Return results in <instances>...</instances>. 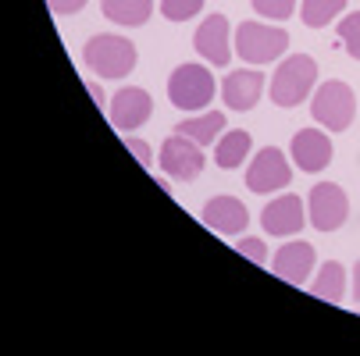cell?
Here are the masks:
<instances>
[{
  "label": "cell",
  "mask_w": 360,
  "mask_h": 356,
  "mask_svg": "<svg viewBox=\"0 0 360 356\" xmlns=\"http://www.w3.org/2000/svg\"><path fill=\"white\" fill-rule=\"evenodd\" d=\"M318 82V65L307 54H292L278 65V72L271 75V100L278 107H300L307 96H311V86Z\"/></svg>",
  "instance_id": "1"
},
{
  "label": "cell",
  "mask_w": 360,
  "mask_h": 356,
  "mask_svg": "<svg viewBox=\"0 0 360 356\" xmlns=\"http://www.w3.org/2000/svg\"><path fill=\"white\" fill-rule=\"evenodd\" d=\"M86 65L100 79H125L136 68V46L125 36H93L86 43Z\"/></svg>",
  "instance_id": "2"
},
{
  "label": "cell",
  "mask_w": 360,
  "mask_h": 356,
  "mask_svg": "<svg viewBox=\"0 0 360 356\" xmlns=\"http://www.w3.org/2000/svg\"><path fill=\"white\" fill-rule=\"evenodd\" d=\"M289 46V32L275 29V25H261V22H243L236 32V50L246 65H268L278 61L282 50Z\"/></svg>",
  "instance_id": "3"
},
{
  "label": "cell",
  "mask_w": 360,
  "mask_h": 356,
  "mask_svg": "<svg viewBox=\"0 0 360 356\" xmlns=\"http://www.w3.org/2000/svg\"><path fill=\"white\" fill-rule=\"evenodd\" d=\"M168 96L182 111H200L214 100V75L200 65H179L168 79Z\"/></svg>",
  "instance_id": "4"
},
{
  "label": "cell",
  "mask_w": 360,
  "mask_h": 356,
  "mask_svg": "<svg viewBox=\"0 0 360 356\" xmlns=\"http://www.w3.org/2000/svg\"><path fill=\"white\" fill-rule=\"evenodd\" d=\"M311 111H314V118H318L321 128L346 132L353 125V114H356V96H353V89L346 82H325L314 93Z\"/></svg>",
  "instance_id": "5"
},
{
  "label": "cell",
  "mask_w": 360,
  "mask_h": 356,
  "mask_svg": "<svg viewBox=\"0 0 360 356\" xmlns=\"http://www.w3.org/2000/svg\"><path fill=\"white\" fill-rule=\"evenodd\" d=\"M292 182V168L278 146H264L246 168V189L250 192H278Z\"/></svg>",
  "instance_id": "6"
},
{
  "label": "cell",
  "mask_w": 360,
  "mask_h": 356,
  "mask_svg": "<svg viewBox=\"0 0 360 356\" xmlns=\"http://www.w3.org/2000/svg\"><path fill=\"white\" fill-rule=\"evenodd\" d=\"M307 207H311V225L318 232H335L349 218V199H346V192L335 182L314 185L311 189V199H307Z\"/></svg>",
  "instance_id": "7"
},
{
  "label": "cell",
  "mask_w": 360,
  "mask_h": 356,
  "mask_svg": "<svg viewBox=\"0 0 360 356\" xmlns=\"http://www.w3.org/2000/svg\"><path fill=\"white\" fill-rule=\"evenodd\" d=\"M161 168L175 178V182H193L203 171V154H200V143H193L189 136H172L161 146Z\"/></svg>",
  "instance_id": "8"
},
{
  "label": "cell",
  "mask_w": 360,
  "mask_h": 356,
  "mask_svg": "<svg viewBox=\"0 0 360 356\" xmlns=\"http://www.w3.org/2000/svg\"><path fill=\"white\" fill-rule=\"evenodd\" d=\"M150 114H153V100L139 86H125L111 100V121H115L118 132H136L139 125L150 121Z\"/></svg>",
  "instance_id": "9"
},
{
  "label": "cell",
  "mask_w": 360,
  "mask_h": 356,
  "mask_svg": "<svg viewBox=\"0 0 360 356\" xmlns=\"http://www.w3.org/2000/svg\"><path fill=\"white\" fill-rule=\"evenodd\" d=\"M292 161L307 175H311V171H325L332 164V139L321 128H300L292 136Z\"/></svg>",
  "instance_id": "10"
},
{
  "label": "cell",
  "mask_w": 360,
  "mask_h": 356,
  "mask_svg": "<svg viewBox=\"0 0 360 356\" xmlns=\"http://www.w3.org/2000/svg\"><path fill=\"white\" fill-rule=\"evenodd\" d=\"M318 264V249L311 242H289L275 253L271 261V271L278 278H285L289 285H303L307 278H311V268Z\"/></svg>",
  "instance_id": "11"
},
{
  "label": "cell",
  "mask_w": 360,
  "mask_h": 356,
  "mask_svg": "<svg viewBox=\"0 0 360 356\" xmlns=\"http://www.w3.org/2000/svg\"><path fill=\"white\" fill-rule=\"evenodd\" d=\"M261 225H264V232L268 235H296L303 225H307V218H303V199L300 196H278V199H271L268 207H264V214H261Z\"/></svg>",
  "instance_id": "12"
},
{
  "label": "cell",
  "mask_w": 360,
  "mask_h": 356,
  "mask_svg": "<svg viewBox=\"0 0 360 356\" xmlns=\"http://www.w3.org/2000/svg\"><path fill=\"white\" fill-rule=\"evenodd\" d=\"M246 221H250V214L236 196H214L203 207V225L218 235H239L246 228Z\"/></svg>",
  "instance_id": "13"
},
{
  "label": "cell",
  "mask_w": 360,
  "mask_h": 356,
  "mask_svg": "<svg viewBox=\"0 0 360 356\" xmlns=\"http://www.w3.org/2000/svg\"><path fill=\"white\" fill-rule=\"evenodd\" d=\"M193 46H196V50H200V54L207 58L211 65L225 68V65H229V58H232V46H229V18H225V15H211L207 22H203V25L196 29Z\"/></svg>",
  "instance_id": "14"
},
{
  "label": "cell",
  "mask_w": 360,
  "mask_h": 356,
  "mask_svg": "<svg viewBox=\"0 0 360 356\" xmlns=\"http://www.w3.org/2000/svg\"><path fill=\"white\" fill-rule=\"evenodd\" d=\"M261 93H264V75H261V72H250V68L232 72V75L225 79V86H221V96H225V104H229L232 111H250V107H257Z\"/></svg>",
  "instance_id": "15"
},
{
  "label": "cell",
  "mask_w": 360,
  "mask_h": 356,
  "mask_svg": "<svg viewBox=\"0 0 360 356\" xmlns=\"http://www.w3.org/2000/svg\"><path fill=\"white\" fill-rule=\"evenodd\" d=\"M221 128H225V114H221V111H207V114H196V118H186V121L175 125L179 136H189V139L200 143V146L214 143V139L221 136Z\"/></svg>",
  "instance_id": "16"
},
{
  "label": "cell",
  "mask_w": 360,
  "mask_h": 356,
  "mask_svg": "<svg viewBox=\"0 0 360 356\" xmlns=\"http://www.w3.org/2000/svg\"><path fill=\"white\" fill-rule=\"evenodd\" d=\"M311 292H314L318 299H325V303H342V296H346V271H342V264H339V261L321 264V268H318V278H314V285H311Z\"/></svg>",
  "instance_id": "17"
},
{
  "label": "cell",
  "mask_w": 360,
  "mask_h": 356,
  "mask_svg": "<svg viewBox=\"0 0 360 356\" xmlns=\"http://www.w3.org/2000/svg\"><path fill=\"white\" fill-rule=\"evenodd\" d=\"M100 8L118 25H143L153 15V0H104Z\"/></svg>",
  "instance_id": "18"
},
{
  "label": "cell",
  "mask_w": 360,
  "mask_h": 356,
  "mask_svg": "<svg viewBox=\"0 0 360 356\" xmlns=\"http://www.w3.org/2000/svg\"><path fill=\"white\" fill-rule=\"evenodd\" d=\"M246 154H250V132L236 128V132H229V136L218 139V164H221L225 171L239 168V164L246 161Z\"/></svg>",
  "instance_id": "19"
},
{
  "label": "cell",
  "mask_w": 360,
  "mask_h": 356,
  "mask_svg": "<svg viewBox=\"0 0 360 356\" xmlns=\"http://www.w3.org/2000/svg\"><path fill=\"white\" fill-rule=\"evenodd\" d=\"M342 8H346V0H303V25L325 29Z\"/></svg>",
  "instance_id": "20"
},
{
  "label": "cell",
  "mask_w": 360,
  "mask_h": 356,
  "mask_svg": "<svg viewBox=\"0 0 360 356\" xmlns=\"http://www.w3.org/2000/svg\"><path fill=\"white\" fill-rule=\"evenodd\" d=\"M339 39H342V46L349 50V58L360 61V11H353V15H346V18L339 22Z\"/></svg>",
  "instance_id": "21"
},
{
  "label": "cell",
  "mask_w": 360,
  "mask_h": 356,
  "mask_svg": "<svg viewBox=\"0 0 360 356\" xmlns=\"http://www.w3.org/2000/svg\"><path fill=\"white\" fill-rule=\"evenodd\" d=\"M161 11L168 22H189L203 11V0H161Z\"/></svg>",
  "instance_id": "22"
},
{
  "label": "cell",
  "mask_w": 360,
  "mask_h": 356,
  "mask_svg": "<svg viewBox=\"0 0 360 356\" xmlns=\"http://www.w3.org/2000/svg\"><path fill=\"white\" fill-rule=\"evenodd\" d=\"M257 15H264L271 22H285L292 11H296V0H250Z\"/></svg>",
  "instance_id": "23"
},
{
  "label": "cell",
  "mask_w": 360,
  "mask_h": 356,
  "mask_svg": "<svg viewBox=\"0 0 360 356\" xmlns=\"http://www.w3.org/2000/svg\"><path fill=\"white\" fill-rule=\"evenodd\" d=\"M246 261H253V264H264L268 257H264V242L261 239H239V246H236Z\"/></svg>",
  "instance_id": "24"
},
{
  "label": "cell",
  "mask_w": 360,
  "mask_h": 356,
  "mask_svg": "<svg viewBox=\"0 0 360 356\" xmlns=\"http://www.w3.org/2000/svg\"><path fill=\"white\" fill-rule=\"evenodd\" d=\"M125 146H129V154L143 164V168H150L153 164V150L143 143V139H136V136H125Z\"/></svg>",
  "instance_id": "25"
},
{
  "label": "cell",
  "mask_w": 360,
  "mask_h": 356,
  "mask_svg": "<svg viewBox=\"0 0 360 356\" xmlns=\"http://www.w3.org/2000/svg\"><path fill=\"white\" fill-rule=\"evenodd\" d=\"M46 8L54 15H75V11L86 8V0H46Z\"/></svg>",
  "instance_id": "26"
},
{
  "label": "cell",
  "mask_w": 360,
  "mask_h": 356,
  "mask_svg": "<svg viewBox=\"0 0 360 356\" xmlns=\"http://www.w3.org/2000/svg\"><path fill=\"white\" fill-rule=\"evenodd\" d=\"M353 299L360 303V261H356V268H353Z\"/></svg>",
  "instance_id": "27"
},
{
  "label": "cell",
  "mask_w": 360,
  "mask_h": 356,
  "mask_svg": "<svg viewBox=\"0 0 360 356\" xmlns=\"http://www.w3.org/2000/svg\"><path fill=\"white\" fill-rule=\"evenodd\" d=\"M89 96L96 100V104H104V89H100L96 82H89Z\"/></svg>",
  "instance_id": "28"
}]
</instances>
